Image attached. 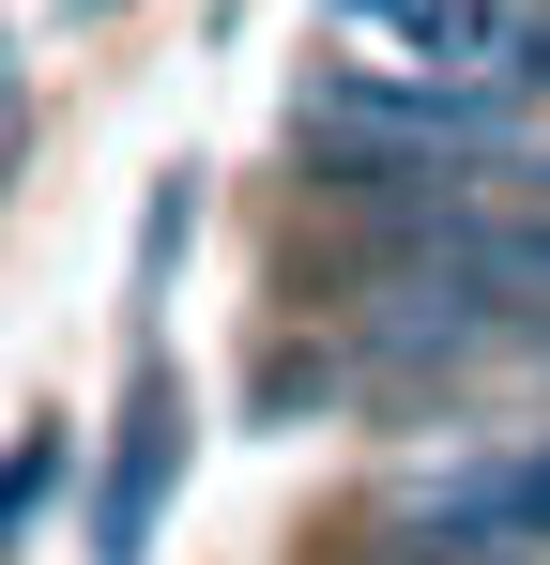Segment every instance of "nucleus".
Instances as JSON below:
<instances>
[{
  "mask_svg": "<svg viewBox=\"0 0 550 565\" xmlns=\"http://www.w3.org/2000/svg\"><path fill=\"white\" fill-rule=\"evenodd\" d=\"M46 489H62V413H46V428H31V444L0 459V551L31 535V504H46Z\"/></svg>",
  "mask_w": 550,
  "mask_h": 565,
  "instance_id": "7ed1b4c3",
  "label": "nucleus"
},
{
  "mask_svg": "<svg viewBox=\"0 0 550 565\" xmlns=\"http://www.w3.org/2000/svg\"><path fill=\"white\" fill-rule=\"evenodd\" d=\"M77 15H107V0H77Z\"/></svg>",
  "mask_w": 550,
  "mask_h": 565,
  "instance_id": "39448f33",
  "label": "nucleus"
},
{
  "mask_svg": "<svg viewBox=\"0 0 550 565\" xmlns=\"http://www.w3.org/2000/svg\"><path fill=\"white\" fill-rule=\"evenodd\" d=\"M169 260H183V184H154V214H138V290H169Z\"/></svg>",
  "mask_w": 550,
  "mask_h": 565,
  "instance_id": "20e7f679",
  "label": "nucleus"
},
{
  "mask_svg": "<svg viewBox=\"0 0 550 565\" xmlns=\"http://www.w3.org/2000/svg\"><path fill=\"white\" fill-rule=\"evenodd\" d=\"M169 473H183V382H169V352H138L123 413H107V473H92V565H154Z\"/></svg>",
  "mask_w": 550,
  "mask_h": 565,
  "instance_id": "f03ea898",
  "label": "nucleus"
},
{
  "mask_svg": "<svg viewBox=\"0 0 550 565\" xmlns=\"http://www.w3.org/2000/svg\"><path fill=\"white\" fill-rule=\"evenodd\" d=\"M367 62H429V77H489V93H550V0H337Z\"/></svg>",
  "mask_w": 550,
  "mask_h": 565,
  "instance_id": "f257e3e1",
  "label": "nucleus"
}]
</instances>
